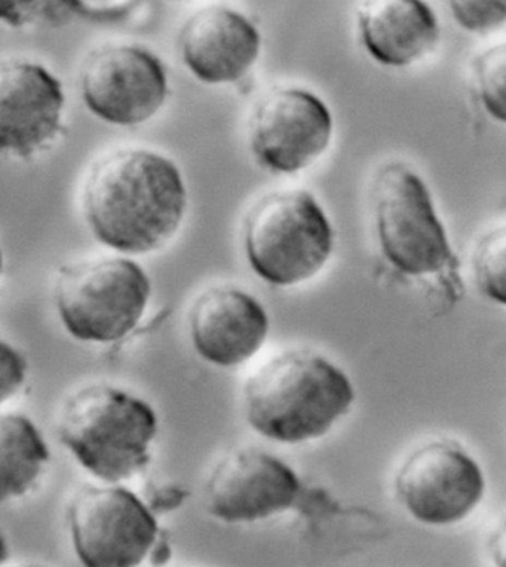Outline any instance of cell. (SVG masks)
Here are the masks:
<instances>
[{"label":"cell","mask_w":506,"mask_h":567,"mask_svg":"<svg viewBox=\"0 0 506 567\" xmlns=\"http://www.w3.org/2000/svg\"><path fill=\"white\" fill-rule=\"evenodd\" d=\"M187 204L178 165L148 148H121L101 157L82 188L83 217L92 235L122 254L163 248L177 235Z\"/></svg>","instance_id":"obj_1"},{"label":"cell","mask_w":506,"mask_h":567,"mask_svg":"<svg viewBox=\"0 0 506 567\" xmlns=\"http://www.w3.org/2000/svg\"><path fill=\"white\" fill-rule=\"evenodd\" d=\"M246 417L264 437L301 443L328 433L349 412L353 385L340 368L306 350L268 360L246 382Z\"/></svg>","instance_id":"obj_2"},{"label":"cell","mask_w":506,"mask_h":567,"mask_svg":"<svg viewBox=\"0 0 506 567\" xmlns=\"http://www.w3.org/2000/svg\"><path fill=\"white\" fill-rule=\"evenodd\" d=\"M157 417L144 400L110 385L70 395L60 413L61 443L100 481L117 483L148 464Z\"/></svg>","instance_id":"obj_3"},{"label":"cell","mask_w":506,"mask_h":567,"mask_svg":"<svg viewBox=\"0 0 506 567\" xmlns=\"http://www.w3.org/2000/svg\"><path fill=\"white\" fill-rule=\"evenodd\" d=\"M373 219L386 261L403 275L447 277L459 287L457 258L424 178L404 162L381 166L372 184Z\"/></svg>","instance_id":"obj_4"},{"label":"cell","mask_w":506,"mask_h":567,"mask_svg":"<svg viewBox=\"0 0 506 567\" xmlns=\"http://www.w3.org/2000/svg\"><path fill=\"white\" fill-rule=\"evenodd\" d=\"M244 246L257 276L275 287H293L326 266L333 249V228L310 193L275 192L246 215Z\"/></svg>","instance_id":"obj_5"},{"label":"cell","mask_w":506,"mask_h":567,"mask_svg":"<svg viewBox=\"0 0 506 567\" xmlns=\"http://www.w3.org/2000/svg\"><path fill=\"white\" fill-rule=\"evenodd\" d=\"M148 276L126 258H100L61 268L55 307L65 331L83 342L122 340L147 307Z\"/></svg>","instance_id":"obj_6"},{"label":"cell","mask_w":506,"mask_h":567,"mask_svg":"<svg viewBox=\"0 0 506 567\" xmlns=\"http://www.w3.org/2000/svg\"><path fill=\"white\" fill-rule=\"evenodd\" d=\"M332 138L333 117L328 105L301 87H275L250 112V155L267 173H302L328 152Z\"/></svg>","instance_id":"obj_7"},{"label":"cell","mask_w":506,"mask_h":567,"mask_svg":"<svg viewBox=\"0 0 506 567\" xmlns=\"http://www.w3.org/2000/svg\"><path fill=\"white\" fill-rule=\"evenodd\" d=\"M169 94L165 65L147 48L107 45L91 52L81 70L83 104L100 121L136 126L152 121Z\"/></svg>","instance_id":"obj_8"},{"label":"cell","mask_w":506,"mask_h":567,"mask_svg":"<svg viewBox=\"0 0 506 567\" xmlns=\"http://www.w3.org/2000/svg\"><path fill=\"white\" fill-rule=\"evenodd\" d=\"M74 551L87 567L140 565L157 538L156 520L123 487L87 486L69 508Z\"/></svg>","instance_id":"obj_9"},{"label":"cell","mask_w":506,"mask_h":567,"mask_svg":"<svg viewBox=\"0 0 506 567\" xmlns=\"http://www.w3.org/2000/svg\"><path fill=\"white\" fill-rule=\"evenodd\" d=\"M63 83L30 60L0 61V156L30 161L63 134Z\"/></svg>","instance_id":"obj_10"},{"label":"cell","mask_w":506,"mask_h":567,"mask_svg":"<svg viewBox=\"0 0 506 567\" xmlns=\"http://www.w3.org/2000/svg\"><path fill=\"white\" fill-rule=\"evenodd\" d=\"M395 489L416 520L446 526L477 507L486 482L464 451L452 443L434 442L409 456L395 478Z\"/></svg>","instance_id":"obj_11"},{"label":"cell","mask_w":506,"mask_h":567,"mask_svg":"<svg viewBox=\"0 0 506 567\" xmlns=\"http://www.w3.org/2000/svg\"><path fill=\"white\" fill-rule=\"evenodd\" d=\"M297 474L276 456L240 450L219 461L208 482L209 512L226 522H254L297 499Z\"/></svg>","instance_id":"obj_12"},{"label":"cell","mask_w":506,"mask_h":567,"mask_svg":"<svg viewBox=\"0 0 506 567\" xmlns=\"http://www.w3.org/2000/svg\"><path fill=\"white\" fill-rule=\"evenodd\" d=\"M261 47V34L252 21L226 7L195 12L178 37L183 64L206 85L239 82L257 63Z\"/></svg>","instance_id":"obj_13"},{"label":"cell","mask_w":506,"mask_h":567,"mask_svg":"<svg viewBox=\"0 0 506 567\" xmlns=\"http://www.w3.org/2000/svg\"><path fill=\"white\" fill-rule=\"evenodd\" d=\"M197 353L218 367H236L261 349L268 332V316L249 293L230 287L202 293L190 316Z\"/></svg>","instance_id":"obj_14"},{"label":"cell","mask_w":506,"mask_h":567,"mask_svg":"<svg viewBox=\"0 0 506 567\" xmlns=\"http://www.w3.org/2000/svg\"><path fill=\"white\" fill-rule=\"evenodd\" d=\"M358 28L368 55L390 69L420 63L442 38L438 16L426 0H362Z\"/></svg>","instance_id":"obj_15"},{"label":"cell","mask_w":506,"mask_h":567,"mask_svg":"<svg viewBox=\"0 0 506 567\" xmlns=\"http://www.w3.org/2000/svg\"><path fill=\"white\" fill-rule=\"evenodd\" d=\"M50 458V447L28 416L0 415V504L28 495Z\"/></svg>","instance_id":"obj_16"},{"label":"cell","mask_w":506,"mask_h":567,"mask_svg":"<svg viewBox=\"0 0 506 567\" xmlns=\"http://www.w3.org/2000/svg\"><path fill=\"white\" fill-rule=\"evenodd\" d=\"M469 83L483 112L506 126V42L484 48L471 59Z\"/></svg>","instance_id":"obj_17"},{"label":"cell","mask_w":506,"mask_h":567,"mask_svg":"<svg viewBox=\"0 0 506 567\" xmlns=\"http://www.w3.org/2000/svg\"><path fill=\"white\" fill-rule=\"evenodd\" d=\"M473 271L479 292L506 307V224L492 228L478 240Z\"/></svg>","instance_id":"obj_18"},{"label":"cell","mask_w":506,"mask_h":567,"mask_svg":"<svg viewBox=\"0 0 506 567\" xmlns=\"http://www.w3.org/2000/svg\"><path fill=\"white\" fill-rule=\"evenodd\" d=\"M457 28L471 34H488L506 25V0H444Z\"/></svg>","instance_id":"obj_19"},{"label":"cell","mask_w":506,"mask_h":567,"mask_svg":"<svg viewBox=\"0 0 506 567\" xmlns=\"http://www.w3.org/2000/svg\"><path fill=\"white\" fill-rule=\"evenodd\" d=\"M28 377L24 355L8 342L0 340V404L14 398Z\"/></svg>","instance_id":"obj_20"},{"label":"cell","mask_w":506,"mask_h":567,"mask_svg":"<svg viewBox=\"0 0 506 567\" xmlns=\"http://www.w3.org/2000/svg\"><path fill=\"white\" fill-rule=\"evenodd\" d=\"M42 0H0V23L24 28L32 23Z\"/></svg>","instance_id":"obj_21"},{"label":"cell","mask_w":506,"mask_h":567,"mask_svg":"<svg viewBox=\"0 0 506 567\" xmlns=\"http://www.w3.org/2000/svg\"><path fill=\"white\" fill-rule=\"evenodd\" d=\"M69 2L87 14L103 16L121 11L130 0H69Z\"/></svg>","instance_id":"obj_22"},{"label":"cell","mask_w":506,"mask_h":567,"mask_svg":"<svg viewBox=\"0 0 506 567\" xmlns=\"http://www.w3.org/2000/svg\"><path fill=\"white\" fill-rule=\"evenodd\" d=\"M490 551L496 565L506 567V525L493 536Z\"/></svg>","instance_id":"obj_23"},{"label":"cell","mask_w":506,"mask_h":567,"mask_svg":"<svg viewBox=\"0 0 506 567\" xmlns=\"http://www.w3.org/2000/svg\"><path fill=\"white\" fill-rule=\"evenodd\" d=\"M8 557H10V549H8L6 536L0 534V565L8 560Z\"/></svg>","instance_id":"obj_24"},{"label":"cell","mask_w":506,"mask_h":567,"mask_svg":"<svg viewBox=\"0 0 506 567\" xmlns=\"http://www.w3.org/2000/svg\"><path fill=\"white\" fill-rule=\"evenodd\" d=\"M2 271H3V255H2V249H0V276H2Z\"/></svg>","instance_id":"obj_25"}]
</instances>
